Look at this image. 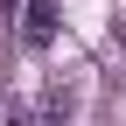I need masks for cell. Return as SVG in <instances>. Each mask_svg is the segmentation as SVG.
I'll list each match as a JSON object with an SVG mask.
<instances>
[{
  "label": "cell",
  "mask_w": 126,
  "mask_h": 126,
  "mask_svg": "<svg viewBox=\"0 0 126 126\" xmlns=\"http://www.w3.org/2000/svg\"><path fill=\"white\" fill-rule=\"evenodd\" d=\"M21 35H28V49L56 42V0H28L21 7Z\"/></svg>",
  "instance_id": "6da1fadb"
},
{
  "label": "cell",
  "mask_w": 126,
  "mask_h": 126,
  "mask_svg": "<svg viewBox=\"0 0 126 126\" xmlns=\"http://www.w3.org/2000/svg\"><path fill=\"white\" fill-rule=\"evenodd\" d=\"M0 7H14V0H0Z\"/></svg>",
  "instance_id": "7a4b0ae2"
}]
</instances>
